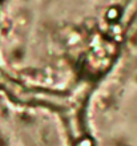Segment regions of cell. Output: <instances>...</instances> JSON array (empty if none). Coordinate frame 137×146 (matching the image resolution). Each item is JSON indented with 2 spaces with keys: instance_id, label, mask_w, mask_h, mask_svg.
I'll list each match as a JSON object with an SVG mask.
<instances>
[{
  "instance_id": "6da1fadb",
  "label": "cell",
  "mask_w": 137,
  "mask_h": 146,
  "mask_svg": "<svg viewBox=\"0 0 137 146\" xmlns=\"http://www.w3.org/2000/svg\"><path fill=\"white\" fill-rule=\"evenodd\" d=\"M136 9L137 0H0V74L25 94L81 100Z\"/></svg>"
},
{
  "instance_id": "7a4b0ae2",
  "label": "cell",
  "mask_w": 137,
  "mask_h": 146,
  "mask_svg": "<svg viewBox=\"0 0 137 146\" xmlns=\"http://www.w3.org/2000/svg\"><path fill=\"white\" fill-rule=\"evenodd\" d=\"M80 101L83 146H137V9L112 60Z\"/></svg>"
},
{
  "instance_id": "3957f363",
  "label": "cell",
  "mask_w": 137,
  "mask_h": 146,
  "mask_svg": "<svg viewBox=\"0 0 137 146\" xmlns=\"http://www.w3.org/2000/svg\"><path fill=\"white\" fill-rule=\"evenodd\" d=\"M0 146H80L69 115L55 101L0 86Z\"/></svg>"
}]
</instances>
